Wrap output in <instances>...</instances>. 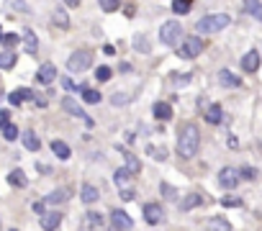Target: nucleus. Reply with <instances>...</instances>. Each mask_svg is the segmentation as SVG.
<instances>
[{"label": "nucleus", "instance_id": "1", "mask_svg": "<svg viewBox=\"0 0 262 231\" xmlns=\"http://www.w3.org/2000/svg\"><path fill=\"white\" fill-rule=\"evenodd\" d=\"M198 149H201V131L195 124L188 121L178 129V154L183 159H193L198 154Z\"/></svg>", "mask_w": 262, "mask_h": 231}, {"label": "nucleus", "instance_id": "2", "mask_svg": "<svg viewBox=\"0 0 262 231\" xmlns=\"http://www.w3.org/2000/svg\"><path fill=\"white\" fill-rule=\"evenodd\" d=\"M229 16L226 13H211V16H203L198 23H195V31L198 34H218L221 29L229 26Z\"/></svg>", "mask_w": 262, "mask_h": 231}, {"label": "nucleus", "instance_id": "3", "mask_svg": "<svg viewBox=\"0 0 262 231\" xmlns=\"http://www.w3.org/2000/svg\"><path fill=\"white\" fill-rule=\"evenodd\" d=\"M183 39V26L180 21H165L160 26V41L167 44V46H178Z\"/></svg>", "mask_w": 262, "mask_h": 231}, {"label": "nucleus", "instance_id": "4", "mask_svg": "<svg viewBox=\"0 0 262 231\" xmlns=\"http://www.w3.org/2000/svg\"><path fill=\"white\" fill-rule=\"evenodd\" d=\"M201 52H203V39L201 36H185L183 44L178 46V57H183V59H195Z\"/></svg>", "mask_w": 262, "mask_h": 231}, {"label": "nucleus", "instance_id": "5", "mask_svg": "<svg viewBox=\"0 0 262 231\" xmlns=\"http://www.w3.org/2000/svg\"><path fill=\"white\" fill-rule=\"evenodd\" d=\"M90 64H93V52H87V49L72 52L70 59H67V69H70V72H85V69H90Z\"/></svg>", "mask_w": 262, "mask_h": 231}, {"label": "nucleus", "instance_id": "6", "mask_svg": "<svg viewBox=\"0 0 262 231\" xmlns=\"http://www.w3.org/2000/svg\"><path fill=\"white\" fill-rule=\"evenodd\" d=\"M131 226H134V221L128 218V213L126 211H116L111 213V221H108V231H128Z\"/></svg>", "mask_w": 262, "mask_h": 231}, {"label": "nucleus", "instance_id": "7", "mask_svg": "<svg viewBox=\"0 0 262 231\" xmlns=\"http://www.w3.org/2000/svg\"><path fill=\"white\" fill-rule=\"evenodd\" d=\"M103 226H105V218H103L100 213H95V211H87V213L82 216L80 231H103Z\"/></svg>", "mask_w": 262, "mask_h": 231}, {"label": "nucleus", "instance_id": "8", "mask_svg": "<svg viewBox=\"0 0 262 231\" xmlns=\"http://www.w3.org/2000/svg\"><path fill=\"white\" fill-rule=\"evenodd\" d=\"M218 185H221L224 190H234L239 185V170L236 167H224L218 172Z\"/></svg>", "mask_w": 262, "mask_h": 231}, {"label": "nucleus", "instance_id": "9", "mask_svg": "<svg viewBox=\"0 0 262 231\" xmlns=\"http://www.w3.org/2000/svg\"><path fill=\"white\" fill-rule=\"evenodd\" d=\"M62 108L67 110L70 116H75V119H82L87 126H93V119H90V116H87V113L82 110V105H77V103H75L70 95H67V98H62Z\"/></svg>", "mask_w": 262, "mask_h": 231}, {"label": "nucleus", "instance_id": "10", "mask_svg": "<svg viewBox=\"0 0 262 231\" xmlns=\"http://www.w3.org/2000/svg\"><path fill=\"white\" fill-rule=\"evenodd\" d=\"M144 218H147V223L157 226V223L165 218V211H162V205H160V203H147V205H144Z\"/></svg>", "mask_w": 262, "mask_h": 231}, {"label": "nucleus", "instance_id": "11", "mask_svg": "<svg viewBox=\"0 0 262 231\" xmlns=\"http://www.w3.org/2000/svg\"><path fill=\"white\" fill-rule=\"evenodd\" d=\"M54 80H57V67H54L52 62L41 64L39 72H36V82H41V85H52Z\"/></svg>", "mask_w": 262, "mask_h": 231}, {"label": "nucleus", "instance_id": "12", "mask_svg": "<svg viewBox=\"0 0 262 231\" xmlns=\"http://www.w3.org/2000/svg\"><path fill=\"white\" fill-rule=\"evenodd\" d=\"M242 69L244 72H257L259 69V52H247L244 57H242Z\"/></svg>", "mask_w": 262, "mask_h": 231}, {"label": "nucleus", "instance_id": "13", "mask_svg": "<svg viewBox=\"0 0 262 231\" xmlns=\"http://www.w3.org/2000/svg\"><path fill=\"white\" fill-rule=\"evenodd\" d=\"M152 113H155L157 121H170V119H172V105L165 103V100H157L155 108H152Z\"/></svg>", "mask_w": 262, "mask_h": 231}, {"label": "nucleus", "instance_id": "14", "mask_svg": "<svg viewBox=\"0 0 262 231\" xmlns=\"http://www.w3.org/2000/svg\"><path fill=\"white\" fill-rule=\"evenodd\" d=\"M31 98H34V92H31L29 87H18V90H13L11 95H8L11 105H21L24 100H31Z\"/></svg>", "mask_w": 262, "mask_h": 231}, {"label": "nucleus", "instance_id": "15", "mask_svg": "<svg viewBox=\"0 0 262 231\" xmlns=\"http://www.w3.org/2000/svg\"><path fill=\"white\" fill-rule=\"evenodd\" d=\"M218 82H221L224 87H239V85H242V77L229 72V69H221V72H218Z\"/></svg>", "mask_w": 262, "mask_h": 231}, {"label": "nucleus", "instance_id": "16", "mask_svg": "<svg viewBox=\"0 0 262 231\" xmlns=\"http://www.w3.org/2000/svg\"><path fill=\"white\" fill-rule=\"evenodd\" d=\"M80 198H82V203H87V205H90V203H95V200L100 198V193H98V188H95V185L85 182V185H82V190H80Z\"/></svg>", "mask_w": 262, "mask_h": 231}, {"label": "nucleus", "instance_id": "17", "mask_svg": "<svg viewBox=\"0 0 262 231\" xmlns=\"http://www.w3.org/2000/svg\"><path fill=\"white\" fill-rule=\"evenodd\" d=\"M59 223H62V216L59 213H44L41 216V228L44 231H57Z\"/></svg>", "mask_w": 262, "mask_h": 231}, {"label": "nucleus", "instance_id": "18", "mask_svg": "<svg viewBox=\"0 0 262 231\" xmlns=\"http://www.w3.org/2000/svg\"><path fill=\"white\" fill-rule=\"evenodd\" d=\"M24 49H26V54H36L39 52V39H36V34L31 29L24 31Z\"/></svg>", "mask_w": 262, "mask_h": 231}, {"label": "nucleus", "instance_id": "19", "mask_svg": "<svg viewBox=\"0 0 262 231\" xmlns=\"http://www.w3.org/2000/svg\"><path fill=\"white\" fill-rule=\"evenodd\" d=\"M201 203H203V195L190 193V195H185V198L180 200V211H193V208H198Z\"/></svg>", "mask_w": 262, "mask_h": 231}, {"label": "nucleus", "instance_id": "20", "mask_svg": "<svg viewBox=\"0 0 262 231\" xmlns=\"http://www.w3.org/2000/svg\"><path fill=\"white\" fill-rule=\"evenodd\" d=\"M221 119H224V110H221V105H218V103L208 105V110H206V121H208L211 126H216V124H221Z\"/></svg>", "mask_w": 262, "mask_h": 231}, {"label": "nucleus", "instance_id": "21", "mask_svg": "<svg viewBox=\"0 0 262 231\" xmlns=\"http://www.w3.org/2000/svg\"><path fill=\"white\" fill-rule=\"evenodd\" d=\"M131 44H134V49H137V52H142V54H149V52H152V41H149V36H147V34L134 36V41H131Z\"/></svg>", "mask_w": 262, "mask_h": 231}, {"label": "nucleus", "instance_id": "22", "mask_svg": "<svg viewBox=\"0 0 262 231\" xmlns=\"http://www.w3.org/2000/svg\"><path fill=\"white\" fill-rule=\"evenodd\" d=\"M67 195H70V190H67V188H57V190H52L47 198H44V203L57 205V203H64V200H67Z\"/></svg>", "mask_w": 262, "mask_h": 231}, {"label": "nucleus", "instance_id": "23", "mask_svg": "<svg viewBox=\"0 0 262 231\" xmlns=\"http://www.w3.org/2000/svg\"><path fill=\"white\" fill-rule=\"evenodd\" d=\"M123 159H126V167H123V170H126L128 175H139V172H142V162H139L134 154H128V152H126Z\"/></svg>", "mask_w": 262, "mask_h": 231}, {"label": "nucleus", "instance_id": "24", "mask_svg": "<svg viewBox=\"0 0 262 231\" xmlns=\"http://www.w3.org/2000/svg\"><path fill=\"white\" fill-rule=\"evenodd\" d=\"M21 142H24V147H26L29 152H39V147H41V142H39V136H36L34 131H26L24 136H21Z\"/></svg>", "mask_w": 262, "mask_h": 231}, {"label": "nucleus", "instance_id": "25", "mask_svg": "<svg viewBox=\"0 0 262 231\" xmlns=\"http://www.w3.org/2000/svg\"><path fill=\"white\" fill-rule=\"evenodd\" d=\"M52 152H54L59 159H70V157H72V149L64 144V142H59V139H54V142H52Z\"/></svg>", "mask_w": 262, "mask_h": 231}, {"label": "nucleus", "instance_id": "26", "mask_svg": "<svg viewBox=\"0 0 262 231\" xmlns=\"http://www.w3.org/2000/svg\"><path fill=\"white\" fill-rule=\"evenodd\" d=\"M8 182L13 185V188H26V185H29V180H26V172H24V170H13V172L8 175Z\"/></svg>", "mask_w": 262, "mask_h": 231}, {"label": "nucleus", "instance_id": "27", "mask_svg": "<svg viewBox=\"0 0 262 231\" xmlns=\"http://www.w3.org/2000/svg\"><path fill=\"white\" fill-rule=\"evenodd\" d=\"M208 228L211 231H231V223L221 216H213V218H208Z\"/></svg>", "mask_w": 262, "mask_h": 231}, {"label": "nucleus", "instance_id": "28", "mask_svg": "<svg viewBox=\"0 0 262 231\" xmlns=\"http://www.w3.org/2000/svg\"><path fill=\"white\" fill-rule=\"evenodd\" d=\"M242 11H244V13H249L252 18L262 21V3H254V0H247V3L242 6Z\"/></svg>", "mask_w": 262, "mask_h": 231}, {"label": "nucleus", "instance_id": "29", "mask_svg": "<svg viewBox=\"0 0 262 231\" xmlns=\"http://www.w3.org/2000/svg\"><path fill=\"white\" fill-rule=\"evenodd\" d=\"M82 100L87 103V105H98L100 100H103V95L98 90H87V87H82Z\"/></svg>", "mask_w": 262, "mask_h": 231}, {"label": "nucleus", "instance_id": "30", "mask_svg": "<svg viewBox=\"0 0 262 231\" xmlns=\"http://www.w3.org/2000/svg\"><path fill=\"white\" fill-rule=\"evenodd\" d=\"M52 23H57L59 29H67L70 26V18H67V13H64V8H57L52 13Z\"/></svg>", "mask_w": 262, "mask_h": 231}, {"label": "nucleus", "instance_id": "31", "mask_svg": "<svg viewBox=\"0 0 262 231\" xmlns=\"http://www.w3.org/2000/svg\"><path fill=\"white\" fill-rule=\"evenodd\" d=\"M147 154H149L152 159H157V162H165V159H167V149H165V147H155V144L147 147Z\"/></svg>", "mask_w": 262, "mask_h": 231}, {"label": "nucleus", "instance_id": "32", "mask_svg": "<svg viewBox=\"0 0 262 231\" xmlns=\"http://www.w3.org/2000/svg\"><path fill=\"white\" fill-rule=\"evenodd\" d=\"M16 67V54L13 52H3L0 54V69H11Z\"/></svg>", "mask_w": 262, "mask_h": 231}, {"label": "nucleus", "instance_id": "33", "mask_svg": "<svg viewBox=\"0 0 262 231\" xmlns=\"http://www.w3.org/2000/svg\"><path fill=\"white\" fill-rule=\"evenodd\" d=\"M190 3H188V0H175V3H172V13H180V16H185V13H190Z\"/></svg>", "mask_w": 262, "mask_h": 231}, {"label": "nucleus", "instance_id": "34", "mask_svg": "<svg viewBox=\"0 0 262 231\" xmlns=\"http://www.w3.org/2000/svg\"><path fill=\"white\" fill-rule=\"evenodd\" d=\"M111 75H113L111 67H105V64L95 69V80H98V82H108V80H111Z\"/></svg>", "mask_w": 262, "mask_h": 231}, {"label": "nucleus", "instance_id": "35", "mask_svg": "<svg viewBox=\"0 0 262 231\" xmlns=\"http://www.w3.org/2000/svg\"><path fill=\"white\" fill-rule=\"evenodd\" d=\"M128 177H131V175H128V172H126V170H123V167H121V170H116V172H113V182H116V185H118V188H121V190H123V185H126V180H128Z\"/></svg>", "mask_w": 262, "mask_h": 231}, {"label": "nucleus", "instance_id": "36", "mask_svg": "<svg viewBox=\"0 0 262 231\" xmlns=\"http://www.w3.org/2000/svg\"><path fill=\"white\" fill-rule=\"evenodd\" d=\"M3 136L8 139V142H16V139H18V126H16V124L3 126Z\"/></svg>", "mask_w": 262, "mask_h": 231}, {"label": "nucleus", "instance_id": "37", "mask_svg": "<svg viewBox=\"0 0 262 231\" xmlns=\"http://www.w3.org/2000/svg\"><path fill=\"white\" fill-rule=\"evenodd\" d=\"M221 205H226V208H242V198L226 195V198H221Z\"/></svg>", "mask_w": 262, "mask_h": 231}, {"label": "nucleus", "instance_id": "38", "mask_svg": "<svg viewBox=\"0 0 262 231\" xmlns=\"http://www.w3.org/2000/svg\"><path fill=\"white\" fill-rule=\"evenodd\" d=\"M160 190H162V195H165L167 200H175V198H178V190H175L172 185H167V182H162V185H160Z\"/></svg>", "mask_w": 262, "mask_h": 231}, {"label": "nucleus", "instance_id": "39", "mask_svg": "<svg viewBox=\"0 0 262 231\" xmlns=\"http://www.w3.org/2000/svg\"><path fill=\"white\" fill-rule=\"evenodd\" d=\"M100 11H103V13H113V11H118V0H100Z\"/></svg>", "mask_w": 262, "mask_h": 231}, {"label": "nucleus", "instance_id": "40", "mask_svg": "<svg viewBox=\"0 0 262 231\" xmlns=\"http://www.w3.org/2000/svg\"><path fill=\"white\" fill-rule=\"evenodd\" d=\"M239 177H244V180H257L259 172H257L254 167H242V170H239Z\"/></svg>", "mask_w": 262, "mask_h": 231}, {"label": "nucleus", "instance_id": "41", "mask_svg": "<svg viewBox=\"0 0 262 231\" xmlns=\"http://www.w3.org/2000/svg\"><path fill=\"white\" fill-rule=\"evenodd\" d=\"M131 98L126 95V92H113V95H111V103L113 105H123V103H128Z\"/></svg>", "mask_w": 262, "mask_h": 231}, {"label": "nucleus", "instance_id": "42", "mask_svg": "<svg viewBox=\"0 0 262 231\" xmlns=\"http://www.w3.org/2000/svg\"><path fill=\"white\" fill-rule=\"evenodd\" d=\"M121 198H123V200H134V198H137L134 188H123V190H121Z\"/></svg>", "mask_w": 262, "mask_h": 231}, {"label": "nucleus", "instance_id": "43", "mask_svg": "<svg viewBox=\"0 0 262 231\" xmlns=\"http://www.w3.org/2000/svg\"><path fill=\"white\" fill-rule=\"evenodd\" d=\"M172 82H175V85H188V82H190V75H183V77H180V75H172Z\"/></svg>", "mask_w": 262, "mask_h": 231}, {"label": "nucleus", "instance_id": "44", "mask_svg": "<svg viewBox=\"0 0 262 231\" xmlns=\"http://www.w3.org/2000/svg\"><path fill=\"white\" fill-rule=\"evenodd\" d=\"M8 124H11V113L8 110H0V129L8 126Z\"/></svg>", "mask_w": 262, "mask_h": 231}, {"label": "nucleus", "instance_id": "45", "mask_svg": "<svg viewBox=\"0 0 262 231\" xmlns=\"http://www.w3.org/2000/svg\"><path fill=\"white\" fill-rule=\"evenodd\" d=\"M62 85H64V90H70V92H75V90H80V87H77V85H75V82H72L70 77H64V80H62Z\"/></svg>", "mask_w": 262, "mask_h": 231}, {"label": "nucleus", "instance_id": "46", "mask_svg": "<svg viewBox=\"0 0 262 231\" xmlns=\"http://www.w3.org/2000/svg\"><path fill=\"white\" fill-rule=\"evenodd\" d=\"M3 44H6V46H16V44H18V36H16V34H8V36L3 39Z\"/></svg>", "mask_w": 262, "mask_h": 231}, {"label": "nucleus", "instance_id": "47", "mask_svg": "<svg viewBox=\"0 0 262 231\" xmlns=\"http://www.w3.org/2000/svg\"><path fill=\"white\" fill-rule=\"evenodd\" d=\"M103 54H108V57H113V54H116V49H113V46H111V44H105V46H103Z\"/></svg>", "mask_w": 262, "mask_h": 231}, {"label": "nucleus", "instance_id": "48", "mask_svg": "<svg viewBox=\"0 0 262 231\" xmlns=\"http://www.w3.org/2000/svg\"><path fill=\"white\" fill-rule=\"evenodd\" d=\"M34 211L36 213H44V203H34Z\"/></svg>", "mask_w": 262, "mask_h": 231}, {"label": "nucleus", "instance_id": "49", "mask_svg": "<svg viewBox=\"0 0 262 231\" xmlns=\"http://www.w3.org/2000/svg\"><path fill=\"white\" fill-rule=\"evenodd\" d=\"M3 39H6V36H3V31H0V41H3Z\"/></svg>", "mask_w": 262, "mask_h": 231}, {"label": "nucleus", "instance_id": "50", "mask_svg": "<svg viewBox=\"0 0 262 231\" xmlns=\"http://www.w3.org/2000/svg\"><path fill=\"white\" fill-rule=\"evenodd\" d=\"M11 231H16V228H11Z\"/></svg>", "mask_w": 262, "mask_h": 231}]
</instances>
